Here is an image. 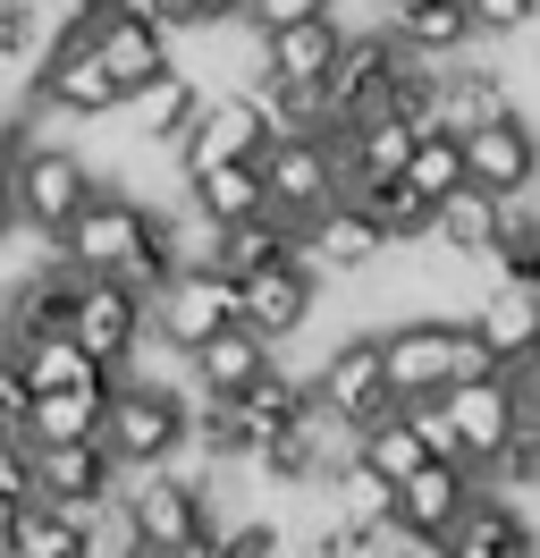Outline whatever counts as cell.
Wrapping results in <instances>:
<instances>
[{
    "mask_svg": "<svg viewBox=\"0 0 540 558\" xmlns=\"http://www.w3.org/2000/svg\"><path fill=\"white\" fill-rule=\"evenodd\" d=\"M60 254L76 271H119L135 296H152V288L177 271L169 245H161V211L119 195V186H94V195H85V211L60 229Z\"/></svg>",
    "mask_w": 540,
    "mask_h": 558,
    "instance_id": "6da1fadb",
    "label": "cell"
},
{
    "mask_svg": "<svg viewBox=\"0 0 540 558\" xmlns=\"http://www.w3.org/2000/svg\"><path fill=\"white\" fill-rule=\"evenodd\" d=\"M119 499H127L135 533H144V558H211V542H220L211 483L177 474V457L169 465H135V483H119Z\"/></svg>",
    "mask_w": 540,
    "mask_h": 558,
    "instance_id": "7a4b0ae2",
    "label": "cell"
},
{
    "mask_svg": "<svg viewBox=\"0 0 540 558\" xmlns=\"http://www.w3.org/2000/svg\"><path fill=\"white\" fill-rule=\"evenodd\" d=\"M101 440H110V457L119 465H169V457L195 440V398L169 381H135V373H119L110 381V407H101Z\"/></svg>",
    "mask_w": 540,
    "mask_h": 558,
    "instance_id": "3957f363",
    "label": "cell"
},
{
    "mask_svg": "<svg viewBox=\"0 0 540 558\" xmlns=\"http://www.w3.org/2000/svg\"><path fill=\"white\" fill-rule=\"evenodd\" d=\"M101 178L85 153H68V144H17V170H9V195H17V229H34V238L60 245V229L85 211V195H94Z\"/></svg>",
    "mask_w": 540,
    "mask_h": 558,
    "instance_id": "277c9868",
    "label": "cell"
},
{
    "mask_svg": "<svg viewBox=\"0 0 540 558\" xmlns=\"http://www.w3.org/2000/svg\"><path fill=\"white\" fill-rule=\"evenodd\" d=\"M144 305H152V296H135L119 271H85V279H76V314H68V339L94 355V364L127 373L135 355L152 348V322H144Z\"/></svg>",
    "mask_w": 540,
    "mask_h": 558,
    "instance_id": "5b68a950",
    "label": "cell"
},
{
    "mask_svg": "<svg viewBox=\"0 0 540 558\" xmlns=\"http://www.w3.org/2000/svg\"><path fill=\"white\" fill-rule=\"evenodd\" d=\"M144 322H152V348L186 355V348H202L220 322H236V279L220 271V263H177V271L152 288Z\"/></svg>",
    "mask_w": 540,
    "mask_h": 558,
    "instance_id": "8992f818",
    "label": "cell"
},
{
    "mask_svg": "<svg viewBox=\"0 0 540 558\" xmlns=\"http://www.w3.org/2000/svg\"><path fill=\"white\" fill-rule=\"evenodd\" d=\"M262 186H270V211L279 220H312V211L338 204V186H346V161H338L330 136H270L262 144Z\"/></svg>",
    "mask_w": 540,
    "mask_h": 558,
    "instance_id": "52a82bcc",
    "label": "cell"
},
{
    "mask_svg": "<svg viewBox=\"0 0 540 558\" xmlns=\"http://www.w3.org/2000/svg\"><path fill=\"white\" fill-rule=\"evenodd\" d=\"M262 144H270V110L245 85H229V94H202V110L169 136V153H177V170H202V161H262Z\"/></svg>",
    "mask_w": 540,
    "mask_h": 558,
    "instance_id": "ba28073f",
    "label": "cell"
},
{
    "mask_svg": "<svg viewBox=\"0 0 540 558\" xmlns=\"http://www.w3.org/2000/svg\"><path fill=\"white\" fill-rule=\"evenodd\" d=\"M304 381H312V398H321V407H338V415L355 423V432H364V423H380L389 407H397V389H389V364H380V330H355V339H338V348L321 355Z\"/></svg>",
    "mask_w": 540,
    "mask_h": 558,
    "instance_id": "9c48e42d",
    "label": "cell"
},
{
    "mask_svg": "<svg viewBox=\"0 0 540 558\" xmlns=\"http://www.w3.org/2000/svg\"><path fill=\"white\" fill-rule=\"evenodd\" d=\"M312 305H321V271L304 254H279V263L236 279V322H254L270 348H287L304 322H312Z\"/></svg>",
    "mask_w": 540,
    "mask_h": 558,
    "instance_id": "30bf717a",
    "label": "cell"
},
{
    "mask_svg": "<svg viewBox=\"0 0 540 558\" xmlns=\"http://www.w3.org/2000/svg\"><path fill=\"white\" fill-rule=\"evenodd\" d=\"M296 254H304L321 279H364V271H380L397 245L380 238V220H371L364 204H346V195H338L330 211H312V220L296 229Z\"/></svg>",
    "mask_w": 540,
    "mask_h": 558,
    "instance_id": "8fae6325",
    "label": "cell"
},
{
    "mask_svg": "<svg viewBox=\"0 0 540 558\" xmlns=\"http://www.w3.org/2000/svg\"><path fill=\"white\" fill-rule=\"evenodd\" d=\"M119 483H127V465L110 457V440L101 432H85V440H34V490L42 499H60V508H94V499H119Z\"/></svg>",
    "mask_w": 540,
    "mask_h": 558,
    "instance_id": "7c38bea8",
    "label": "cell"
},
{
    "mask_svg": "<svg viewBox=\"0 0 540 558\" xmlns=\"http://www.w3.org/2000/svg\"><path fill=\"white\" fill-rule=\"evenodd\" d=\"M465 178L499 186V195H532L540 186V128L524 110H499V119L465 128Z\"/></svg>",
    "mask_w": 540,
    "mask_h": 558,
    "instance_id": "4fadbf2b",
    "label": "cell"
},
{
    "mask_svg": "<svg viewBox=\"0 0 540 558\" xmlns=\"http://www.w3.org/2000/svg\"><path fill=\"white\" fill-rule=\"evenodd\" d=\"M94 60L127 94V85H144V76H161L177 60V35H169L161 17H144V9H94Z\"/></svg>",
    "mask_w": 540,
    "mask_h": 558,
    "instance_id": "5bb4252c",
    "label": "cell"
},
{
    "mask_svg": "<svg viewBox=\"0 0 540 558\" xmlns=\"http://www.w3.org/2000/svg\"><path fill=\"white\" fill-rule=\"evenodd\" d=\"M447 415H456V440H465V465L481 474V457L506 449V432L524 423V398L506 373H472V381H447Z\"/></svg>",
    "mask_w": 540,
    "mask_h": 558,
    "instance_id": "9a60e30c",
    "label": "cell"
},
{
    "mask_svg": "<svg viewBox=\"0 0 540 558\" xmlns=\"http://www.w3.org/2000/svg\"><path fill=\"white\" fill-rule=\"evenodd\" d=\"M524 550H540L524 490H472L465 517L447 524V558H524Z\"/></svg>",
    "mask_w": 540,
    "mask_h": 558,
    "instance_id": "2e32d148",
    "label": "cell"
},
{
    "mask_svg": "<svg viewBox=\"0 0 540 558\" xmlns=\"http://www.w3.org/2000/svg\"><path fill=\"white\" fill-rule=\"evenodd\" d=\"M472 490H481V474H472L465 457H422V465L397 483V517L414 524V533H431L439 550H447V524L465 517Z\"/></svg>",
    "mask_w": 540,
    "mask_h": 558,
    "instance_id": "e0dca14e",
    "label": "cell"
},
{
    "mask_svg": "<svg viewBox=\"0 0 540 558\" xmlns=\"http://www.w3.org/2000/svg\"><path fill=\"white\" fill-rule=\"evenodd\" d=\"M338 43H346V17L321 9V17H296V26H270L262 51H254V69H262V76H287V85H330Z\"/></svg>",
    "mask_w": 540,
    "mask_h": 558,
    "instance_id": "ac0fdd59",
    "label": "cell"
},
{
    "mask_svg": "<svg viewBox=\"0 0 540 558\" xmlns=\"http://www.w3.org/2000/svg\"><path fill=\"white\" fill-rule=\"evenodd\" d=\"M506 238V195L499 186H481V178H465V186H447L431 204V245H447V254H472V263H490Z\"/></svg>",
    "mask_w": 540,
    "mask_h": 558,
    "instance_id": "d6986e66",
    "label": "cell"
},
{
    "mask_svg": "<svg viewBox=\"0 0 540 558\" xmlns=\"http://www.w3.org/2000/svg\"><path fill=\"white\" fill-rule=\"evenodd\" d=\"M472 330H481V348H490V364H524V355L540 348V288H515V279H490L481 296H472Z\"/></svg>",
    "mask_w": 540,
    "mask_h": 558,
    "instance_id": "ffe728a7",
    "label": "cell"
},
{
    "mask_svg": "<svg viewBox=\"0 0 540 558\" xmlns=\"http://www.w3.org/2000/svg\"><path fill=\"white\" fill-rule=\"evenodd\" d=\"M279 364V348H270L254 322H220L202 348H186V381L202 389V398H229V389H245L254 373H270Z\"/></svg>",
    "mask_w": 540,
    "mask_h": 558,
    "instance_id": "44dd1931",
    "label": "cell"
},
{
    "mask_svg": "<svg viewBox=\"0 0 540 558\" xmlns=\"http://www.w3.org/2000/svg\"><path fill=\"white\" fill-rule=\"evenodd\" d=\"M431 110H439V128H481V119H499V110H515V85H506V69H481V60H439L431 76Z\"/></svg>",
    "mask_w": 540,
    "mask_h": 558,
    "instance_id": "7402d4cb",
    "label": "cell"
},
{
    "mask_svg": "<svg viewBox=\"0 0 540 558\" xmlns=\"http://www.w3.org/2000/svg\"><path fill=\"white\" fill-rule=\"evenodd\" d=\"M195 110H202V85L169 60L161 76H144V85H127V94H119V128H135V144H169L186 119H195Z\"/></svg>",
    "mask_w": 540,
    "mask_h": 558,
    "instance_id": "603a6c76",
    "label": "cell"
},
{
    "mask_svg": "<svg viewBox=\"0 0 540 558\" xmlns=\"http://www.w3.org/2000/svg\"><path fill=\"white\" fill-rule=\"evenodd\" d=\"M76 279H85V271L60 254V263H42L26 288H9V314H0V322H9V339H0V348H26V339L68 330V314H76Z\"/></svg>",
    "mask_w": 540,
    "mask_h": 558,
    "instance_id": "cb8c5ba5",
    "label": "cell"
},
{
    "mask_svg": "<svg viewBox=\"0 0 540 558\" xmlns=\"http://www.w3.org/2000/svg\"><path fill=\"white\" fill-rule=\"evenodd\" d=\"M380 26L422 60H456L472 43V9L465 0H380Z\"/></svg>",
    "mask_w": 540,
    "mask_h": 558,
    "instance_id": "d4e9b609",
    "label": "cell"
},
{
    "mask_svg": "<svg viewBox=\"0 0 540 558\" xmlns=\"http://www.w3.org/2000/svg\"><path fill=\"white\" fill-rule=\"evenodd\" d=\"M186 204H195L211 229H229L245 211H270L262 161H202V170H186Z\"/></svg>",
    "mask_w": 540,
    "mask_h": 558,
    "instance_id": "484cf974",
    "label": "cell"
},
{
    "mask_svg": "<svg viewBox=\"0 0 540 558\" xmlns=\"http://www.w3.org/2000/svg\"><path fill=\"white\" fill-rule=\"evenodd\" d=\"M346 204H364L380 220V238L389 245H431V195L414 186V178H346L338 186Z\"/></svg>",
    "mask_w": 540,
    "mask_h": 558,
    "instance_id": "4316f807",
    "label": "cell"
},
{
    "mask_svg": "<svg viewBox=\"0 0 540 558\" xmlns=\"http://www.w3.org/2000/svg\"><path fill=\"white\" fill-rule=\"evenodd\" d=\"M279 254H296V220H279V211H245V220H229L220 238H211V263L229 279L262 271V263H279Z\"/></svg>",
    "mask_w": 540,
    "mask_h": 558,
    "instance_id": "83f0119b",
    "label": "cell"
},
{
    "mask_svg": "<svg viewBox=\"0 0 540 558\" xmlns=\"http://www.w3.org/2000/svg\"><path fill=\"white\" fill-rule=\"evenodd\" d=\"M101 407H110V381L34 389V407H26V440H85V432H101Z\"/></svg>",
    "mask_w": 540,
    "mask_h": 558,
    "instance_id": "f1b7e54d",
    "label": "cell"
},
{
    "mask_svg": "<svg viewBox=\"0 0 540 558\" xmlns=\"http://www.w3.org/2000/svg\"><path fill=\"white\" fill-rule=\"evenodd\" d=\"M85 550V517L60 508V499H17V524H9V558H76Z\"/></svg>",
    "mask_w": 540,
    "mask_h": 558,
    "instance_id": "f546056e",
    "label": "cell"
},
{
    "mask_svg": "<svg viewBox=\"0 0 540 558\" xmlns=\"http://www.w3.org/2000/svg\"><path fill=\"white\" fill-rule=\"evenodd\" d=\"M397 178H414L422 195H447V186H465V136L456 128H431V136H414V153H405V170Z\"/></svg>",
    "mask_w": 540,
    "mask_h": 558,
    "instance_id": "4dcf8cb0",
    "label": "cell"
},
{
    "mask_svg": "<svg viewBox=\"0 0 540 558\" xmlns=\"http://www.w3.org/2000/svg\"><path fill=\"white\" fill-rule=\"evenodd\" d=\"M355 457H364V465H380V474H389V483H405V474H414V465H422V440H414V423L397 415V407H389V415L380 423H364V440H355Z\"/></svg>",
    "mask_w": 540,
    "mask_h": 558,
    "instance_id": "1f68e13d",
    "label": "cell"
},
{
    "mask_svg": "<svg viewBox=\"0 0 540 558\" xmlns=\"http://www.w3.org/2000/svg\"><path fill=\"white\" fill-rule=\"evenodd\" d=\"M481 483H499V490H532V483H540V423H532V415L506 432L499 457H481Z\"/></svg>",
    "mask_w": 540,
    "mask_h": 558,
    "instance_id": "d6a6232c",
    "label": "cell"
},
{
    "mask_svg": "<svg viewBox=\"0 0 540 558\" xmlns=\"http://www.w3.org/2000/svg\"><path fill=\"white\" fill-rule=\"evenodd\" d=\"M472 9V35H524V26H540V0H465Z\"/></svg>",
    "mask_w": 540,
    "mask_h": 558,
    "instance_id": "836d02e7",
    "label": "cell"
},
{
    "mask_svg": "<svg viewBox=\"0 0 540 558\" xmlns=\"http://www.w3.org/2000/svg\"><path fill=\"white\" fill-rule=\"evenodd\" d=\"M26 407H34V381H26V364L0 348V432H26Z\"/></svg>",
    "mask_w": 540,
    "mask_h": 558,
    "instance_id": "e575fe53",
    "label": "cell"
},
{
    "mask_svg": "<svg viewBox=\"0 0 540 558\" xmlns=\"http://www.w3.org/2000/svg\"><path fill=\"white\" fill-rule=\"evenodd\" d=\"M321 9H338V0H245V26L270 35V26H296V17H321Z\"/></svg>",
    "mask_w": 540,
    "mask_h": 558,
    "instance_id": "d590c367",
    "label": "cell"
},
{
    "mask_svg": "<svg viewBox=\"0 0 540 558\" xmlns=\"http://www.w3.org/2000/svg\"><path fill=\"white\" fill-rule=\"evenodd\" d=\"M506 381H515V398H524V415L540 423V348L524 355V364H506Z\"/></svg>",
    "mask_w": 540,
    "mask_h": 558,
    "instance_id": "8d00e7d4",
    "label": "cell"
},
{
    "mask_svg": "<svg viewBox=\"0 0 540 558\" xmlns=\"http://www.w3.org/2000/svg\"><path fill=\"white\" fill-rule=\"evenodd\" d=\"M9 170H17V136H0V238L17 229V195H9Z\"/></svg>",
    "mask_w": 540,
    "mask_h": 558,
    "instance_id": "74e56055",
    "label": "cell"
},
{
    "mask_svg": "<svg viewBox=\"0 0 540 558\" xmlns=\"http://www.w3.org/2000/svg\"><path fill=\"white\" fill-rule=\"evenodd\" d=\"M195 17H202V26H236V17H245V0H195Z\"/></svg>",
    "mask_w": 540,
    "mask_h": 558,
    "instance_id": "f35d334b",
    "label": "cell"
},
{
    "mask_svg": "<svg viewBox=\"0 0 540 558\" xmlns=\"http://www.w3.org/2000/svg\"><path fill=\"white\" fill-rule=\"evenodd\" d=\"M9 524H17V499L0 490V550H9Z\"/></svg>",
    "mask_w": 540,
    "mask_h": 558,
    "instance_id": "ab89813d",
    "label": "cell"
}]
</instances>
